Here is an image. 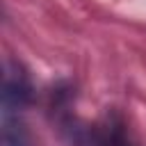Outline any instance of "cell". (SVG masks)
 Returning <instances> with one entry per match:
<instances>
[{
    "label": "cell",
    "instance_id": "obj_1",
    "mask_svg": "<svg viewBox=\"0 0 146 146\" xmlns=\"http://www.w3.org/2000/svg\"><path fill=\"white\" fill-rule=\"evenodd\" d=\"M73 146H132L123 125L107 119L100 125H73L68 128Z\"/></svg>",
    "mask_w": 146,
    "mask_h": 146
},
{
    "label": "cell",
    "instance_id": "obj_2",
    "mask_svg": "<svg viewBox=\"0 0 146 146\" xmlns=\"http://www.w3.org/2000/svg\"><path fill=\"white\" fill-rule=\"evenodd\" d=\"M30 98H32V87H30L25 71L21 68V64L9 62L7 73H5V84H2V110H5V114L23 110L30 103Z\"/></svg>",
    "mask_w": 146,
    "mask_h": 146
},
{
    "label": "cell",
    "instance_id": "obj_3",
    "mask_svg": "<svg viewBox=\"0 0 146 146\" xmlns=\"http://www.w3.org/2000/svg\"><path fill=\"white\" fill-rule=\"evenodd\" d=\"M2 141H5V146H27V137L23 132V125L21 123H14L9 116H5Z\"/></svg>",
    "mask_w": 146,
    "mask_h": 146
}]
</instances>
